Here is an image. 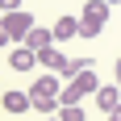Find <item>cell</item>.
<instances>
[{"instance_id":"cell-1","label":"cell","mask_w":121,"mask_h":121,"mask_svg":"<svg viewBox=\"0 0 121 121\" xmlns=\"http://www.w3.org/2000/svg\"><path fill=\"white\" fill-rule=\"evenodd\" d=\"M59 92H63L59 75H38L25 96H29V109H38L42 117H54V113H59Z\"/></svg>"},{"instance_id":"cell-2","label":"cell","mask_w":121,"mask_h":121,"mask_svg":"<svg viewBox=\"0 0 121 121\" xmlns=\"http://www.w3.org/2000/svg\"><path fill=\"white\" fill-rule=\"evenodd\" d=\"M96 88H100V79H96V71L88 67V71H79L71 84L59 92V104H79L84 96H96Z\"/></svg>"},{"instance_id":"cell-3","label":"cell","mask_w":121,"mask_h":121,"mask_svg":"<svg viewBox=\"0 0 121 121\" xmlns=\"http://www.w3.org/2000/svg\"><path fill=\"white\" fill-rule=\"evenodd\" d=\"M0 25H4L9 42H17V46H21V42H25V34H29L38 21H34V13H29V9H17V13H0Z\"/></svg>"},{"instance_id":"cell-4","label":"cell","mask_w":121,"mask_h":121,"mask_svg":"<svg viewBox=\"0 0 121 121\" xmlns=\"http://www.w3.org/2000/svg\"><path fill=\"white\" fill-rule=\"evenodd\" d=\"M38 67H46V75H59L67 71V54H63L59 46H46V50H38Z\"/></svg>"},{"instance_id":"cell-5","label":"cell","mask_w":121,"mask_h":121,"mask_svg":"<svg viewBox=\"0 0 121 121\" xmlns=\"http://www.w3.org/2000/svg\"><path fill=\"white\" fill-rule=\"evenodd\" d=\"M104 21H109V4H104V0H88V4H84V17H79V25L104 29Z\"/></svg>"},{"instance_id":"cell-6","label":"cell","mask_w":121,"mask_h":121,"mask_svg":"<svg viewBox=\"0 0 121 121\" xmlns=\"http://www.w3.org/2000/svg\"><path fill=\"white\" fill-rule=\"evenodd\" d=\"M9 67H13V71H34V67H38V54L25 50V46H13L9 50Z\"/></svg>"},{"instance_id":"cell-7","label":"cell","mask_w":121,"mask_h":121,"mask_svg":"<svg viewBox=\"0 0 121 121\" xmlns=\"http://www.w3.org/2000/svg\"><path fill=\"white\" fill-rule=\"evenodd\" d=\"M50 42H54V34H50V29H42V25H34V29L25 34V42H21V46H25V50H34V54H38V50H46Z\"/></svg>"},{"instance_id":"cell-8","label":"cell","mask_w":121,"mask_h":121,"mask_svg":"<svg viewBox=\"0 0 121 121\" xmlns=\"http://www.w3.org/2000/svg\"><path fill=\"white\" fill-rule=\"evenodd\" d=\"M96 104H100L104 113H113V109L121 104V88H117V84H100V88H96Z\"/></svg>"},{"instance_id":"cell-9","label":"cell","mask_w":121,"mask_h":121,"mask_svg":"<svg viewBox=\"0 0 121 121\" xmlns=\"http://www.w3.org/2000/svg\"><path fill=\"white\" fill-rule=\"evenodd\" d=\"M0 100H4V109H9V113H17V117H21V113H29V96H25V92H17V88H13V92H0Z\"/></svg>"},{"instance_id":"cell-10","label":"cell","mask_w":121,"mask_h":121,"mask_svg":"<svg viewBox=\"0 0 121 121\" xmlns=\"http://www.w3.org/2000/svg\"><path fill=\"white\" fill-rule=\"evenodd\" d=\"M50 34L59 38V42H67V38H79V17H59Z\"/></svg>"},{"instance_id":"cell-11","label":"cell","mask_w":121,"mask_h":121,"mask_svg":"<svg viewBox=\"0 0 121 121\" xmlns=\"http://www.w3.org/2000/svg\"><path fill=\"white\" fill-rule=\"evenodd\" d=\"M59 121H84V104H59Z\"/></svg>"},{"instance_id":"cell-12","label":"cell","mask_w":121,"mask_h":121,"mask_svg":"<svg viewBox=\"0 0 121 121\" xmlns=\"http://www.w3.org/2000/svg\"><path fill=\"white\" fill-rule=\"evenodd\" d=\"M92 67V59H67V71H63V79H75L79 71H88Z\"/></svg>"},{"instance_id":"cell-13","label":"cell","mask_w":121,"mask_h":121,"mask_svg":"<svg viewBox=\"0 0 121 121\" xmlns=\"http://www.w3.org/2000/svg\"><path fill=\"white\" fill-rule=\"evenodd\" d=\"M21 4H25V0H0V13H17Z\"/></svg>"},{"instance_id":"cell-14","label":"cell","mask_w":121,"mask_h":121,"mask_svg":"<svg viewBox=\"0 0 121 121\" xmlns=\"http://www.w3.org/2000/svg\"><path fill=\"white\" fill-rule=\"evenodd\" d=\"M104 117H109V121H121V104H117L113 113H104Z\"/></svg>"},{"instance_id":"cell-15","label":"cell","mask_w":121,"mask_h":121,"mask_svg":"<svg viewBox=\"0 0 121 121\" xmlns=\"http://www.w3.org/2000/svg\"><path fill=\"white\" fill-rule=\"evenodd\" d=\"M0 46H13V42H9V34H4V25H0Z\"/></svg>"},{"instance_id":"cell-16","label":"cell","mask_w":121,"mask_h":121,"mask_svg":"<svg viewBox=\"0 0 121 121\" xmlns=\"http://www.w3.org/2000/svg\"><path fill=\"white\" fill-rule=\"evenodd\" d=\"M117 88H121V59H117Z\"/></svg>"},{"instance_id":"cell-17","label":"cell","mask_w":121,"mask_h":121,"mask_svg":"<svg viewBox=\"0 0 121 121\" xmlns=\"http://www.w3.org/2000/svg\"><path fill=\"white\" fill-rule=\"evenodd\" d=\"M104 4H109V9H113V4H117V0H104Z\"/></svg>"},{"instance_id":"cell-18","label":"cell","mask_w":121,"mask_h":121,"mask_svg":"<svg viewBox=\"0 0 121 121\" xmlns=\"http://www.w3.org/2000/svg\"><path fill=\"white\" fill-rule=\"evenodd\" d=\"M46 121H59V117H46Z\"/></svg>"}]
</instances>
